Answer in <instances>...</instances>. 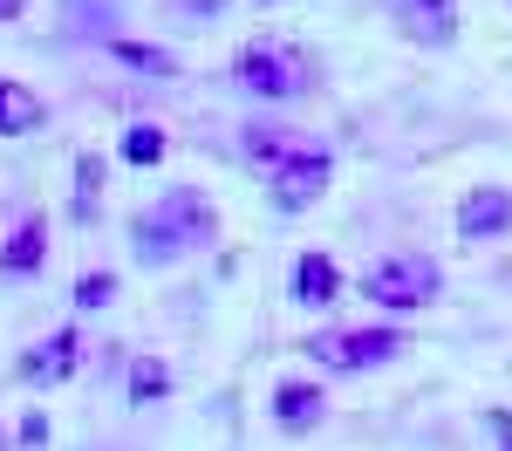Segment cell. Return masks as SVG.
Here are the masks:
<instances>
[{
	"instance_id": "cell-4",
	"label": "cell",
	"mask_w": 512,
	"mask_h": 451,
	"mask_svg": "<svg viewBox=\"0 0 512 451\" xmlns=\"http://www.w3.org/2000/svg\"><path fill=\"white\" fill-rule=\"evenodd\" d=\"M410 349V335H396V328H335V335H315L308 342V356L321 369H335V376H349V369H376L403 356Z\"/></svg>"
},
{
	"instance_id": "cell-22",
	"label": "cell",
	"mask_w": 512,
	"mask_h": 451,
	"mask_svg": "<svg viewBox=\"0 0 512 451\" xmlns=\"http://www.w3.org/2000/svg\"><path fill=\"white\" fill-rule=\"evenodd\" d=\"M0 451H7V445H0Z\"/></svg>"
},
{
	"instance_id": "cell-15",
	"label": "cell",
	"mask_w": 512,
	"mask_h": 451,
	"mask_svg": "<svg viewBox=\"0 0 512 451\" xmlns=\"http://www.w3.org/2000/svg\"><path fill=\"white\" fill-rule=\"evenodd\" d=\"M164 390H171V369L164 363H151V356L130 363V404H151V397H164Z\"/></svg>"
},
{
	"instance_id": "cell-3",
	"label": "cell",
	"mask_w": 512,
	"mask_h": 451,
	"mask_svg": "<svg viewBox=\"0 0 512 451\" xmlns=\"http://www.w3.org/2000/svg\"><path fill=\"white\" fill-rule=\"evenodd\" d=\"M369 301H383V308H424V301H437V287H444V274H437L431 253H390V260H376L369 267Z\"/></svg>"
},
{
	"instance_id": "cell-11",
	"label": "cell",
	"mask_w": 512,
	"mask_h": 451,
	"mask_svg": "<svg viewBox=\"0 0 512 451\" xmlns=\"http://www.w3.org/2000/svg\"><path fill=\"white\" fill-rule=\"evenodd\" d=\"M41 260H48V226L41 219H21L14 240L0 246V274H35Z\"/></svg>"
},
{
	"instance_id": "cell-18",
	"label": "cell",
	"mask_w": 512,
	"mask_h": 451,
	"mask_svg": "<svg viewBox=\"0 0 512 451\" xmlns=\"http://www.w3.org/2000/svg\"><path fill=\"white\" fill-rule=\"evenodd\" d=\"M110 294H117V281H110V274H82V281H76V308H103Z\"/></svg>"
},
{
	"instance_id": "cell-10",
	"label": "cell",
	"mask_w": 512,
	"mask_h": 451,
	"mask_svg": "<svg viewBox=\"0 0 512 451\" xmlns=\"http://www.w3.org/2000/svg\"><path fill=\"white\" fill-rule=\"evenodd\" d=\"M335 294H342L335 260H328V253H301V260H294V301H301V308H328Z\"/></svg>"
},
{
	"instance_id": "cell-17",
	"label": "cell",
	"mask_w": 512,
	"mask_h": 451,
	"mask_svg": "<svg viewBox=\"0 0 512 451\" xmlns=\"http://www.w3.org/2000/svg\"><path fill=\"white\" fill-rule=\"evenodd\" d=\"M117 55H123V62H137V69H151V76H171V69H178L164 48H144V41H117Z\"/></svg>"
},
{
	"instance_id": "cell-2",
	"label": "cell",
	"mask_w": 512,
	"mask_h": 451,
	"mask_svg": "<svg viewBox=\"0 0 512 451\" xmlns=\"http://www.w3.org/2000/svg\"><path fill=\"white\" fill-rule=\"evenodd\" d=\"M233 82L246 89V96H260V103H294V96L315 82V69H308V55H301L294 41L260 35V41H246V48H239Z\"/></svg>"
},
{
	"instance_id": "cell-9",
	"label": "cell",
	"mask_w": 512,
	"mask_h": 451,
	"mask_svg": "<svg viewBox=\"0 0 512 451\" xmlns=\"http://www.w3.org/2000/svg\"><path fill=\"white\" fill-rule=\"evenodd\" d=\"M321 410H328V404H321V390H315V383H280V390H274V424L287 431V438L315 431V424H321Z\"/></svg>"
},
{
	"instance_id": "cell-21",
	"label": "cell",
	"mask_w": 512,
	"mask_h": 451,
	"mask_svg": "<svg viewBox=\"0 0 512 451\" xmlns=\"http://www.w3.org/2000/svg\"><path fill=\"white\" fill-rule=\"evenodd\" d=\"M499 431H506V451H512V424H506V417H499Z\"/></svg>"
},
{
	"instance_id": "cell-19",
	"label": "cell",
	"mask_w": 512,
	"mask_h": 451,
	"mask_svg": "<svg viewBox=\"0 0 512 451\" xmlns=\"http://www.w3.org/2000/svg\"><path fill=\"white\" fill-rule=\"evenodd\" d=\"M178 7H185V14H219L226 0H178Z\"/></svg>"
},
{
	"instance_id": "cell-6",
	"label": "cell",
	"mask_w": 512,
	"mask_h": 451,
	"mask_svg": "<svg viewBox=\"0 0 512 451\" xmlns=\"http://www.w3.org/2000/svg\"><path fill=\"white\" fill-rule=\"evenodd\" d=\"M383 7H390V21L403 35L431 41V48H444V41L458 35V7L451 0H383Z\"/></svg>"
},
{
	"instance_id": "cell-16",
	"label": "cell",
	"mask_w": 512,
	"mask_h": 451,
	"mask_svg": "<svg viewBox=\"0 0 512 451\" xmlns=\"http://www.w3.org/2000/svg\"><path fill=\"white\" fill-rule=\"evenodd\" d=\"M123 158H130V164H158V158H164V130H158V123H130Z\"/></svg>"
},
{
	"instance_id": "cell-1",
	"label": "cell",
	"mask_w": 512,
	"mask_h": 451,
	"mask_svg": "<svg viewBox=\"0 0 512 451\" xmlns=\"http://www.w3.org/2000/svg\"><path fill=\"white\" fill-rule=\"evenodd\" d=\"M137 253L144 260H171V253H192V246H205L212 240V205L198 199V192H164L151 212H137Z\"/></svg>"
},
{
	"instance_id": "cell-7",
	"label": "cell",
	"mask_w": 512,
	"mask_h": 451,
	"mask_svg": "<svg viewBox=\"0 0 512 451\" xmlns=\"http://www.w3.org/2000/svg\"><path fill=\"white\" fill-rule=\"evenodd\" d=\"M458 233H465V240H499V233H512V192H499V185L465 192V205H458Z\"/></svg>"
},
{
	"instance_id": "cell-12",
	"label": "cell",
	"mask_w": 512,
	"mask_h": 451,
	"mask_svg": "<svg viewBox=\"0 0 512 451\" xmlns=\"http://www.w3.org/2000/svg\"><path fill=\"white\" fill-rule=\"evenodd\" d=\"M21 130H41V96L28 82L0 76V137H21Z\"/></svg>"
},
{
	"instance_id": "cell-20",
	"label": "cell",
	"mask_w": 512,
	"mask_h": 451,
	"mask_svg": "<svg viewBox=\"0 0 512 451\" xmlns=\"http://www.w3.org/2000/svg\"><path fill=\"white\" fill-rule=\"evenodd\" d=\"M21 7H28V0H0V21H14V14H21Z\"/></svg>"
},
{
	"instance_id": "cell-5",
	"label": "cell",
	"mask_w": 512,
	"mask_h": 451,
	"mask_svg": "<svg viewBox=\"0 0 512 451\" xmlns=\"http://www.w3.org/2000/svg\"><path fill=\"white\" fill-rule=\"evenodd\" d=\"M328 178H335V164H328V151H315V144H301L294 158L274 164V199L280 212H308V205L328 192Z\"/></svg>"
},
{
	"instance_id": "cell-13",
	"label": "cell",
	"mask_w": 512,
	"mask_h": 451,
	"mask_svg": "<svg viewBox=\"0 0 512 451\" xmlns=\"http://www.w3.org/2000/svg\"><path fill=\"white\" fill-rule=\"evenodd\" d=\"M246 151L274 171L280 158H294V151H301V130H260V123H253V130H246Z\"/></svg>"
},
{
	"instance_id": "cell-14",
	"label": "cell",
	"mask_w": 512,
	"mask_h": 451,
	"mask_svg": "<svg viewBox=\"0 0 512 451\" xmlns=\"http://www.w3.org/2000/svg\"><path fill=\"white\" fill-rule=\"evenodd\" d=\"M96 199H103V164L82 151L76 158V219H96Z\"/></svg>"
},
{
	"instance_id": "cell-8",
	"label": "cell",
	"mask_w": 512,
	"mask_h": 451,
	"mask_svg": "<svg viewBox=\"0 0 512 451\" xmlns=\"http://www.w3.org/2000/svg\"><path fill=\"white\" fill-rule=\"evenodd\" d=\"M76 363H82V335L76 328H55L35 356L21 363V383H62V376H76Z\"/></svg>"
}]
</instances>
